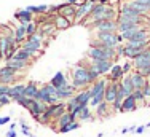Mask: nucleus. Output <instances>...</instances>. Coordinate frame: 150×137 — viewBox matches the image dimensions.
<instances>
[{
  "label": "nucleus",
  "instance_id": "aec40b11",
  "mask_svg": "<svg viewBox=\"0 0 150 137\" xmlns=\"http://www.w3.org/2000/svg\"><path fill=\"white\" fill-rule=\"evenodd\" d=\"M123 77H125V73H123V70H121L120 64H113L112 68L109 70V73H107V80L109 81H120Z\"/></svg>",
  "mask_w": 150,
  "mask_h": 137
},
{
  "label": "nucleus",
  "instance_id": "2eb2a0df",
  "mask_svg": "<svg viewBox=\"0 0 150 137\" xmlns=\"http://www.w3.org/2000/svg\"><path fill=\"white\" fill-rule=\"evenodd\" d=\"M75 13H77V5H72V3H62V8H61V11L58 14H62V16H66L67 19L70 21V23L74 24V19H75Z\"/></svg>",
  "mask_w": 150,
  "mask_h": 137
},
{
  "label": "nucleus",
  "instance_id": "9d476101",
  "mask_svg": "<svg viewBox=\"0 0 150 137\" xmlns=\"http://www.w3.org/2000/svg\"><path fill=\"white\" fill-rule=\"evenodd\" d=\"M90 66L102 77V75H107V73H109V70H110V68H112V66H113V61H109V59H104V61H91Z\"/></svg>",
  "mask_w": 150,
  "mask_h": 137
},
{
  "label": "nucleus",
  "instance_id": "7c9ffc66",
  "mask_svg": "<svg viewBox=\"0 0 150 137\" xmlns=\"http://www.w3.org/2000/svg\"><path fill=\"white\" fill-rule=\"evenodd\" d=\"M30 13H34L35 16L37 14H43V13H48V5H30V6H26Z\"/></svg>",
  "mask_w": 150,
  "mask_h": 137
},
{
  "label": "nucleus",
  "instance_id": "ddd939ff",
  "mask_svg": "<svg viewBox=\"0 0 150 137\" xmlns=\"http://www.w3.org/2000/svg\"><path fill=\"white\" fill-rule=\"evenodd\" d=\"M24 91H26V85L24 83H15V85L10 86V91H8V96L11 100H16L19 99V97L24 96Z\"/></svg>",
  "mask_w": 150,
  "mask_h": 137
},
{
  "label": "nucleus",
  "instance_id": "a19ab883",
  "mask_svg": "<svg viewBox=\"0 0 150 137\" xmlns=\"http://www.w3.org/2000/svg\"><path fill=\"white\" fill-rule=\"evenodd\" d=\"M144 131H145V126H137V128L134 129V132H136V134H142Z\"/></svg>",
  "mask_w": 150,
  "mask_h": 137
},
{
  "label": "nucleus",
  "instance_id": "4c0bfd02",
  "mask_svg": "<svg viewBox=\"0 0 150 137\" xmlns=\"http://www.w3.org/2000/svg\"><path fill=\"white\" fill-rule=\"evenodd\" d=\"M8 104H11L10 96H8V94H0V105L5 107V105H8Z\"/></svg>",
  "mask_w": 150,
  "mask_h": 137
},
{
  "label": "nucleus",
  "instance_id": "393cba45",
  "mask_svg": "<svg viewBox=\"0 0 150 137\" xmlns=\"http://www.w3.org/2000/svg\"><path fill=\"white\" fill-rule=\"evenodd\" d=\"M38 30H40L45 37H50V35H54L56 32H58V29H56L54 23H51V21H50V23L40 24V26H38Z\"/></svg>",
  "mask_w": 150,
  "mask_h": 137
},
{
  "label": "nucleus",
  "instance_id": "f3484780",
  "mask_svg": "<svg viewBox=\"0 0 150 137\" xmlns=\"http://www.w3.org/2000/svg\"><path fill=\"white\" fill-rule=\"evenodd\" d=\"M74 99L77 100V104H81V105H90V100H91V93L88 88L80 89L74 94Z\"/></svg>",
  "mask_w": 150,
  "mask_h": 137
},
{
  "label": "nucleus",
  "instance_id": "f03ea898",
  "mask_svg": "<svg viewBox=\"0 0 150 137\" xmlns=\"http://www.w3.org/2000/svg\"><path fill=\"white\" fill-rule=\"evenodd\" d=\"M86 56L90 57L91 61H104V59H109V61H113L117 59V53H115V48H104V46H91L88 49Z\"/></svg>",
  "mask_w": 150,
  "mask_h": 137
},
{
  "label": "nucleus",
  "instance_id": "20e7f679",
  "mask_svg": "<svg viewBox=\"0 0 150 137\" xmlns=\"http://www.w3.org/2000/svg\"><path fill=\"white\" fill-rule=\"evenodd\" d=\"M37 100H42L45 104H56L58 102V97H56V88L51 85V83H46V85H42L38 88V94L35 97Z\"/></svg>",
  "mask_w": 150,
  "mask_h": 137
},
{
  "label": "nucleus",
  "instance_id": "ea45409f",
  "mask_svg": "<svg viewBox=\"0 0 150 137\" xmlns=\"http://www.w3.org/2000/svg\"><path fill=\"white\" fill-rule=\"evenodd\" d=\"M134 129H136V126H131V128H123V129H121V134H128V132L134 131Z\"/></svg>",
  "mask_w": 150,
  "mask_h": 137
},
{
  "label": "nucleus",
  "instance_id": "c03bdc74",
  "mask_svg": "<svg viewBox=\"0 0 150 137\" xmlns=\"http://www.w3.org/2000/svg\"><path fill=\"white\" fill-rule=\"evenodd\" d=\"M145 128H150V123H147V124H145Z\"/></svg>",
  "mask_w": 150,
  "mask_h": 137
},
{
  "label": "nucleus",
  "instance_id": "f704fd0d",
  "mask_svg": "<svg viewBox=\"0 0 150 137\" xmlns=\"http://www.w3.org/2000/svg\"><path fill=\"white\" fill-rule=\"evenodd\" d=\"M16 73H19V72H18L16 68L10 67V66H3V67H0V75H16Z\"/></svg>",
  "mask_w": 150,
  "mask_h": 137
},
{
  "label": "nucleus",
  "instance_id": "6ab92c4d",
  "mask_svg": "<svg viewBox=\"0 0 150 137\" xmlns=\"http://www.w3.org/2000/svg\"><path fill=\"white\" fill-rule=\"evenodd\" d=\"M137 107H139V104L136 102V99L133 96H126L123 99V102H121V110L120 112H123V113H126V112H134V110H137Z\"/></svg>",
  "mask_w": 150,
  "mask_h": 137
},
{
  "label": "nucleus",
  "instance_id": "e433bc0d",
  "mask_svg": "<svg viewBox=\"0 0 150 137\" xmlns=\"http://www.w3.org/2000/svg\"><path fill=\"white\" fill-rule=\"evenodd\" d=\"M121 70H123L125 75L131 73V72H133V61H131V59H126V62L121 66Z\"/></svg>",
  "mask_w": 150,
  "mask_h": 137
},
{
  "label": "nucleus",
  "instance_id": "9b49d317",
  "mask_svg": "<svg viewBox=\"0 0 150 137\" xmlns=\"http://www.w3.org/2000/svg\"><path fill=\"white\" fill-rule=\"evenodd\" d=\"M75 93H77V89L72 86V83H67V85L61 86V88L56 89V97H58L59 100H67L70 99Z\"/></svg>",
  "mask_w": 150,
  "mask_h": 137
},
{
  "label": "nucleus",
  "instance_id": "c756f323",
  "mask_svg": "<svg viewBox=\"0 0 150 137\" xmlns=\"http://www.w3.org/2000/svg\"><path fill=\"white\" fill-rule=\"evenodd\" d=\"M21 75L16 73V75H0V83H3V85H15V83L19 81Z\"/></svg>",
  "mask_w": 150,
  "mask_h": 137
},
{
  "label": "nucleus",
  "instance_id": "bb28decb",
  "mask_svg": "<svg viewBox=\"0 0 150 137\" xmlns=\"http://www.w3.org/2000/svg\"><path fill=\"white\" fill-rule=\"evenodd\" d=\"M78 121H94V117H93V110L90 105H85L83 109L80 110V113H78L77 117Z\"/></svg>",
  "mask_w": 150,
  "mask_h": 137
},
{
  "label": "nucleus",
  "instance_id": "39448f33",
  "mask_svg": "<svg viewBox=\"0 0 150 137\" xmlns=\"http://www.w3.org/2000/svg\"><path fill=\"white\" fill-rule=\"evenodd\" d=\"M88 27L96 29V32H118V21L107 19V21H93Z\"/></svg>",
  "mask_w": 150,
  "mask_h": 137
},
{
  "label": "nucleus",
  "instance_id": "58836bf2",
  "mask_svg": "<svg viewBox=\"0 0 150 137\" xmlns=\"http://www.w3.org/2000/svg\"><path fill=\"white\" fill-rule=\"evenodd\" d=\"M10 120H11V118H10L8 115H6V117H0V126H3V124L10 123Z\"/></svg>",
  "mask_w": 150,
  "mask_h": 137
},
{
  "label": "nucleus",
  "instance_id": "a878e982",
  "mask_svg": "<svg viewBox=\"0 0 150 137\" xmlns=\"http://www.w3.org/2000/svg\"><path fill=\"white\" fill-rule=\"evenodd\" d=\"M38 83L37 81H29L26 85V91H24V96L26 97H30V99H35L37 97V94H38Z\"/></svg>",
  "mask_w": 150,
  "mask_h": 137
},
{
  "label": "nucleus",
  "instance_id": "a18cd8bd",
  "mask_svg": "<svg viewBox=\"0 0 150 137\" xmlns=\"http://www.w3.org/2000/svg\"><path fill=\"white\" fill-rule=\"evenodd\" d=\"M0 109H2V105H0Z\"/></svg>",
  "mask_w": 150,
  "mask_h": 137
},
{
  "label": "nucleus",
  "instance_id": "37998d69",
  "mask_svg": "<svg viewBox=\"0 0 150 137\" xmlns=\"http://www.w3.org/2000/svg\"><path fill=\"white\" fill-rule=\"evenodd\" d=\"M67 3H72V5H78L80 0H67Z\"/></svg>",
  "mask_w": 150,
  "mask_h": 137
},
{
  "label": "nucleus",
  "instance_id": "473e14b6",
  "mask_svg": "<svg viewBox=\"0 0 150 137\" xmlns=\"http://www.w3.org/2000/svg\"><path fill=\"white\" fill-rule=\"evenodd\" d=\"M80 128V121H74V123L67 124V126H62V128L58 129V132H61V134H66V132H70V131H75V129Z\"/></svg>",
  "mask_w": 150,
  "mask_h": 137
},
{
  "label": "nucleus",
  "instance_id": "6e6552de",
  "mask_svg": "<svg viewBox=\"0 0 150 137\" xmlns=\"http://www.w3.org/2000/svg\"><path fill=\"white\" fill-rule=\"evenodd\" d=\"M118 83L120 81H107L105 91H104V100L112 105L117 99V93H118Z\"/></svg>",
  "mask_w": 150,
  "mask_h": 137
},
{
  "label": "nucleus",
  "instance_id": "f257e3e1",
  "mask_svg": "<svg viewBox=\"0 0 150 137\" xmlns=\"http://www.w3.org/2000/svg\"><path fill=\"white\" fill-rule=\"evenodd\" d=\"M70 77H72V86L77 91L85 89L91 85V77H90V67L85 66L83 62L77 64L75 67H72L70 70Z\"/></svg>",
  "mask_w": 150,
  "mask_h": 137
},
{
  "label": "nucleus",
  "instance_id": "c85d7f7f",
  "mask_svg": "<svg viewBox=\"0 0 150 137\" xmlns=\"http://www.w3.org/2000/svg\"><path fill=\"white\" fill-rule=\"evenodd\" d=\"M120 83H121V86H123V89L126 91V94H128V96H129V94H133L134 86H133V81H131L129 73H128V75H125V77L120 80Z\"/></svg>",
  "mask_w": 150,
  "mask_h": 137
},
{
  "label": "nucleus",
  "instance_id": "4468645a",
  "mask_svg": "<svg viewBox=\"0 0 150 137\" xmlns=\"http://www.w3.org/2000/svg\"><path fill=\"white\" fill-rule=\"evenodd\" d=\"M94 112H96V117H98V118H109L110 115L113 113L112 105H110V104H107L105 100H102L99 105H96L94 107Z\"/></svg>",
  "mask_w": 150,
  "mask_h": 137
},
{
  "label": "nucleus",
  "instance_id": "a211bd4d",
  "mask_svg": "<svg viewBox=\"0 0 150 137\" xmlns=\"http://www.w3.org/2000/svg\"><path fill=\"white\" fill-rule=\"evenodd\" d=\"M129 77H131V81H133L134 89H142L145 86V83H147V80H149V78H145L144 75H141L137 70H134V68L129 73Z\"/></svg>",
  "mask_w": 150,
  "mask_h": 137
},
{
  "label": "nucleus",
  "instance_id": "79ce46f5",
  "mask_svg": "<svg viewBox=\"0 0 150 137\" xmlns=\"http://www.w3.org/2000/svg\"><path fill=\"white\" fill-rule=\"evenodd\" d=\"M6 137H18V134H16L15 129H10V131L6 132Z\"/></svg>",
  "mask_w": 150,
  "mask_h": 137
},
{
  "label": "nucleus",
  "instance_id": "72a5a7b5",
  "mask_svg": "<svg viewBox=\"0 0 150 137\" xmlns=\"http://www.w3.org/2000/svg\"><path fill=\"white\" fill-rule=\"evenodd\" d=\"M131 96L136 99V102H137L139 105H144V93H142V89H134Z\"/></svg>",
  "mask_w": 150,
  "mask_h": 137
},
{
  "label": "nucleus",
  "instance_id": "7ed1b4c3",
  "mask_svg": "<svg viewBox=\"0 0 150 137\" xmlns=\"http://www.w3.org/2000/svg\"><path fill=\"white\" fill-rule=\"evenodd\" d=\"M94 38L101 42V45L104 48H115L118 43L125 42L120 32H96Z\"/></svg>",
  "mask_w": 150,
  "mask_h": 137
},
{
  "label": "nucleus",
  "instance_id": "1a4fd4ad",
  "mask_svg": "<svg viewBox=\"0 0 150 137\" xmlns=\"http://www.w3.org/2000/svg\"><path fill=\"white\" fill-rule=\"evenodd\" d=\"M149 66H150V46L133 59V68L134 70H139V68L149 67Z\"/></svg>",
  "mask_w": 150,
  "mask_h": 137
},
{
  "label": "nucleus",
  "instance_id": "2f4dec72",
  "mask_svg": "<svg viewBox=\"0 0 150 137\" xmlns=\"http://www.w3.org/2000/svg\"><path fill=\"white\" fill-rule=\"evenodd\" d=\"M18 104H19L21 107H24L26 110H29L32 105H34V102H35V99H30V97H26V96H23V97H19V99L16 100Z\"/></svg>",
  "mask_w": 150,
  "mask_h": 137
},
{
  "label": "nucleus",
  "instance_id": "423d86ee",
  "mask_svg": "<svg viewBox=\"0 0 150 137\" xmlns=\"http://www.w3.org/2000/svg\"><path fill=\"white\" fill-rule=\"evenodd\" d=\"M93 6H94V2H93V0H88V2L78 5V6H77V13H75L74 23L78 24V23H81V21L86 19V18L91 14V11H93Z\"/></svg>",
  "mask_w": 150,
  "mask_h": 137
},
{
  "label": "nucleus",
  "instance_id": "0eeeda50",
  "mask_svg": "<svg viewBox=\"0 0 150 137\" xmlns=\"http://www.w3.org/2000/svg\"><path fill=\"white\" fill-rule=\"evenodd\" d=\"M66 100H58L56 104H50L48 107H46V112L45 113L48 115L50 118H51V121L58 120L62 113H66Z\"/></svg>",
  "mask_w": 150,
  "mask_h": 137
},
{
  "label": "nucleus",
  "instance_id": "cd10ccee",
  "mask_svg": "<svg viewBox=\"0 0 150 137\" xmlns=\"http://www.w3.org/2000/svg\"><path fill=\"white\" fill-rule=\"evenodd\" d=\"M11 59H18V61H26V62H34V57L29 51H26V49H23L19 46V49L15 53V56L11 57Z\"/></svg>",
  "mask_w": 150,
  "mask_h": 137
},
{
  "label": "nucleus",
  "instance_id": "c9c22d12",
  "mask_svg": "<svg viewBox=\"0 0 150 137\" xmlns=\"http://www.w3.org/2000/svg\"><path fill=\"white\" fill-rule=\"evenodd\" d=\"M38 30V26H37V23L35 21H30L29 24H26V32H27V37L32 34H35V32Z\"/></svg>",
  "mask_w": 150,
  "mask_h": 137
},
{
  "label": "nucleus",
  "instance_id": "f8f14e48",
  "mask_svg": "<svg viewBox=\"0 0 150 137\" xmlns=\"http://www.w3.org/2000/svg\"><path fill=\"white\" fill-rule=\"evenodd\" d=\"M34 18H35V14L30 13L27 8H21L15 13V19L19 24H29L30 21H34Z\"/></svg>",
  "mask_w": 150,
  "mask_h": 137
},
{
  "label": "nucleus",
  "instance_id": "4be33fe9",
  "mask_svg": "<svg viewBox=\"0 0 150 137\" xmlns=\"http://www.w3.org/2000/svg\"><path fill=\"white\" fill-rule=\"evenodd\" d=\"M53 23H54V26H56L58 30H67V29L72 26V23H70L66 16H62V14H56L54 19H53Z\"/></svg>",
  "mask_w": 150,
  "mask_h": 137
},
{
  "label": "nucleus",
  "instance_id": "412c9836",
  "mask_svg": "<svg viewBox=\"0 0 150 137\" xmlns=\"http://www.w3.org/2000/svg\"><path fill=\"white\" fill-rule=\"evenodd\" d=\"M50 83H51L53 86H54L56 89L61 88V86H64V85H67V75L64 73V72H56L54 75L51 77V80H50Z\"/></svg>",
  "mask_w": 150,
  "mask_h": 137
},
{
  "label": "nucleus",
  "instance_id": "dca6fc26",
  "mask_svg": "<svg viewBox=\"0 0 150 137\" xmlns=\"http://www.w3.org/2000/svg\"><path fill=\"white\" fill-rule=\"evenodd\" d=\"M46 107H48V104H45V102H42V100H37V99H35L34 105L29 109L32 118H34V120H38V117L46 112Z\"/></svg>",
  "mask_w": 150,
  "mask_h": 137
},
{
  "label": "nucleus",
  "instance_id": "b1692460",
  "mask_svg": "<svg viewBox=\"0 0 150 137\" xmlns=\"http://www.w3.org/2000/svg\"><path fill=\"white\" fill-rule=\"evenodd\" d=\"M5 62H6V66L16 68L18 72H23V70H26V68H29V67L32 66V62H26V61H18V59H8V61H5Z\"/></svg>",
  "mask_w": 150,
  "mask_h": 137
},
{
  "label": "nucleus",
  "instance_id": "5701e85b",
  "mask_svg": "<svg viewBox=\"0 0 150 137\" xmlns=\"http://www.w3.org/2000/svg\"><path fill=\"white\" fill-rule=\"evenodd\" d=\"M15 29V38H16V43L18 45H21L24 40L27 38V32H26V24H19L18 23V26L16 27H13Z\"/></svg>",
  "mask_w": 150,
  "mask_h": 137
}]
</instances>
